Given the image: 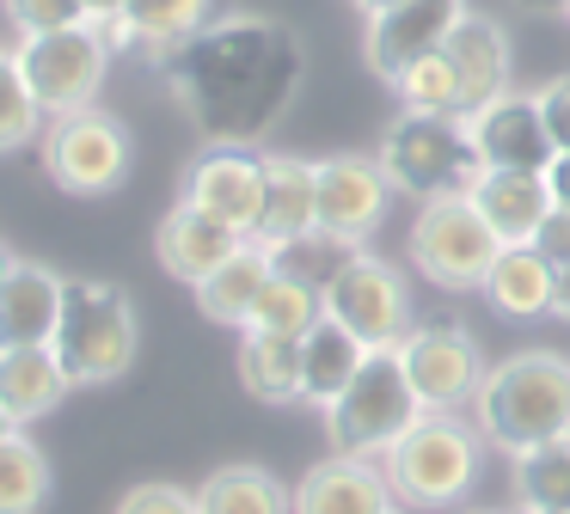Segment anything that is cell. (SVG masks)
Listing matches in <instances>:
<instances>
[{"mask_svg": "<svg viewBox=\"0 0 570 514\" xmlns=\"http://www.w3.org/2000/svg\"><path fill=\"white\" fill-rule=\"evenodd\" d=\"M160 73L209 147H258L307 80V49L271 12H222Z\"/></svg>", "mask_w": 570, "mask_h": 514, "instance_id": "cell-1", "label": "cell"}, {"mask_svg": "<svg viewBox=\"0 0 570 514\" xmlns=\"http://www.w3.org/2000/svg\"><path fill=\"white\" fill-rule=\"evenodd\" d=\"M472 416H479V435L491 447H503L509 459L528 447H546V441L570 435V362L552 349H521L509 362H497L484 374L479 398H472Z\"/></svg>", "mask_w": 570, "mask_h": 514, "instance_id": "cell-2", "label": "cell"}, {"mask_svg": "<svg viewBox=\"0 0 570 514\" xmlns=\"http://www.w3.org/2000/svg\"><path fill=\"white\" fill-rule=\"evenodd\" d=\"M136 306L117 281H92V276H68L62 288V318H56V362L75 386H111L136 367Z\"/></svg>", "mask_w": 570, "mask_h": 514, "instance_id": "cell-3", "label": "cell"}, {"mask_svg": "<svg viewBox=\"0 0 570 514\" xmlns=\"http://www.w3.org/2000/svg\"><path fill=\"white\" fill-rule=\"evenodd\" d=\"M381 472L405 508H454L484 472V435L460 416H423L411 435L381 453Z\"/></svg>", "mask_w": 570, "mask_h": 514, "instance_id": "cell-4", "label": "cell"}, {"mask_svg": "<svg viewBox=\"0 0 570 514\" xmlns=\"http://www.w3.org/2000/svg\"><path fill=\"white\" fill-rule=\"evenodd\" d=\"M374 159H381L393 196H411V202L466 196L472 178L484 171L479 147H472V135H466V117H411V110H399V117L386 122Z\"/></svg>", "mask_w": 570, "mask_h": 514, "instance_id": "cell-5", "label": "cell"}, {"mask_svg": "<svg viewBox=\"0 0 570 514\" xmlns=\"http://www.w3.org/2000/svg\"><path fill=\"white\" fill-rule=\"evenodd\" d=\"M423 416H430V411H423V398H417V386H411L399 349H368L362 374L350 379L344 398L325 411V435H332L337 453L381 459V453L393 447L399 435H411Z\"/></svg>", "mask_w": 570, "mask_h": 514, "instance_id": "cell-6", "label": "cell"}, {"mask_svg": "<svg viewBox=\"0 0 570 514\" xmlns=\"http://www.w3.org/2000/svg\"><path fill=\"white\" fill-rule=\"evenodd\" d=\"M325 318L344 325L362 349H399L411 337V288L386 257L374 251H344L332 276L320 281Z\"/></svg>", "mask_w": 570, "mask_h": 514, "instance_id": "cell-7", "label": "cell"}, {"mask_svg": "<svg viewBox=\"0 0 570 514\" xmlns=\"http://www.w3.org/2000/svg\"><path fill=\"white\" fill-rule=\"evenodd\" d=\"M497 257H503V239L484 227L472 196H435V202H423L417 220H411V264H417L423 281H435L442 294L484 288Z\"/></svg>", "mask_w": 570, "mask_h": 514, "instance_id": "cell-8", "label": "cell"}, {"mask_svg": "<svg viewBox=\"0 0 570 514\" xmlns=\"http://www.w3.org/2000/svg\"><path fill=\"white\" fill-rule=\"evenodd\" d=\"M38 154L50 184H62L68 196H111L129 178L136 147H129V129L111 110L87 105V110H68V117H50V129L38 135Z\"/></svg>", "mask_w": 570, "mask_h": 514, "instance_id": "cell-9", "label": "cell"}, {"mask_svg": "<svg viewBox=\"0 0 570 514\" xmlns=\"http://www.w3.org/2000/svg\"><path fill=\"white\" fill-rule=\"evenodd\" d=\"M13 61H19V80L31 86L43 117H68V110H87L99 98L111 49H105V37L92 24H68V31L19 37Z\"/></svg>", "mask_w": 570, "mask_h": 514, "instance_id": "cell-10", "label": "cell"}, {"mask_svg": "<svg viewBox=\"0 0 570 514\" xmlns=\"http://www.w3.org/2000/svg\"><path fill=\"white\" fill-rule=\"evenodd\" d=\"M399 362H405L423 411H435V416H454L460 404H472L484 386V374H491L479 337H472L466 325H448V318L411 325V337L399 343Z\"/></svg>", "mask_w": 570, "mask_h": 514, "instance_id": "cell-11", "label": "cell"}, {"mask_svg": "<svg viewBox=\"0 0 570 514\" xmlns=\"http://www.w3.org/2000/svg\"><path fill=\"white\" fill-rule=\"evenodd\" d=\"M386 208H393V184H386L381 159H368V154L320 159V239L325 245L362 251L381 233Z\"/></svg>", "mask_w": 570, "mask_h": 514, "instance_id": "cell-12", "label": "cell"}, {"mask_svg": "<svg viewBox=\"0 0 570 514\" xmlns=\"http://www.w3.org/2000/svg\"><path fill=\"white\" fill-rule=\"evenodd\" d=\"M320 239V159H295V154H264V208L252 245L283 264L288 251Z\"/></svg>", "mask_w": 570, "mask_h": 514, "instance_id": "cell-13", "label": "cell"}, {"mask_svg": "<svg viewBox=\"0 0 570 514\" xmlns=\"http://www.w3.org/2000/svg\"><path fill=\"white\" fill-rule=\"evenodd\" d=\"M178 202L203 208L222 227H234L239 239H252L258 208H264V154H246V147H209V154H197L185 171V196Z\"/></svg>", "mask_w": 570, "mask_h": 514, "instance_id": "cell-14", "label": "cell"}, {"mask_svg": "<svg viewBox=\"0 0 570 514\" xmlns=\"http://www.w3.org/2000/svg\"><path fill=\"white\" fill-rule=\"evenodd\" d=\"M466 135L479 147V166H491V171H546L558 159L546 117H540V98L515 92V86L503 98H491L484 110H472Z\"/></svg>", "mask_w": 570, "mask_h": 514, "instance_id": "cell-15", "label": "cell"}, {"mask_svg": "<svg viewBox=\"0 0 570 514\" xmlns=\"http://www.w3.org/2000/svg\"><path fill=\"white\" fill-rule=\"evenodd\" d=\"M466 0H405V7L381 12V19H368V37H362V56H368V68L381 73L386 86L399 80V73L411 68V61L423 56H442V43L454 37V24L466 19Z\"/></svg>", "mask_w": 570, "mask_h": 514, "instance_id": "cell-16", "label": "cell"}, {"mask_svg": "<svg viewBox=\"0 0 570 514\" xmlns=\"http://www.w3.org/2000/svg\"><path fill=\"white\" fill-rule=\"evenodd\" d=\"M399 496L386 484L381 459L332 453L295 484V514H393Z\"/></svg>", "mask_w": 570, "mask_h": 514, "instance_id": "cell-17", "label": "cell"}, {"mask_svg": "<svg viewBox=\"0 0 570 514\" xmlns=\"http://www.w3.org/2000/svg\"><path fill=\"white\" fill-rule=\"evenodd\" d=\"M442 56L460 86V117H472V110H484L491 98L509 92V37L491 12H466L454 24V37L442 43Z\"/></svg>", "mask_w": 570, "mask_h": 514, "instance_id": "cell-18", "label": "cell"}, {"mask_svg": "<svg viewBox=\"0 0 570 514\" xmlns=\"http://www.w3.org/2000/svg\"><path fill=\"white\" fill-rule=\"evenodd\" d=\"M62 288H68V276H56L50 264L19 257L7 288H0V349H38V343H50L56 318H62Z\"/></svg>", "mask_w": 570, "mask_h": 514, "instance_id": "cell-19", "label": "cell"}, {"mask_svg": "<svg viewBox=\"0 0 570 514\" xmlns=\"http://www.w3.org/2000/svg\"><path fill=\"white\" fill-rule=\"evenodd\" d=\"M239 233L234 227H222L215 215H203V208H190V202H178L173 215L160 220V233H154V251H160V269L166 276H178V281H209L215 269L227 264V257L239 251Z\"/></svg>", "mask_w": 570, "mask_h": 514, "instance_id": "cell-20", "label": "cell"}, {"mask_svg": "<svg viewBox=\"0 0 570 514\" xmlns=\"http://www.w3.org/2000/svg\"><path fill=\"white\" fill-rule=\"evenodd\" d=\"M466 196L503 245H528L540 233V220L552 215V184H546V171H491L484 166Z\"/></svg>", "mask_w": 570, "mask_h": 514, "instance_id": "cell-21", "label": "cell"}, {"mask_svg": "<svg viewBox=\"0 0 570 514\" xmlns=\"http://www.w3.org/2000/svg\"><path fill=\"white\" fill-rule=\"evenodd\" d=\"M68 392H75V379L62 374L50 343H38V349H0V404L13 411L19 428L50 416Z\"/></svg>", "mask_w": 570, "mask_h": 514, "instance_id": "cell-22", "label": "cell"}, {"mask_svg": "<svg viewBox=\"0 0 570 514\" xmlns=\"http://www.w3.org/2000/svg\"><path fill=\"white\" fill-rule=\"evenodd\" d=\"M362 362H368V349H362L344 325L320 318V325L301 337V398L332 411V404L344 398V386L362 374Z\"/></svg>", "mask_w": 570, "mask_h": 514, "instance_id": "cell-23", "label": "cell"}, {"mask_svg": "<svg viewBox=\"0 0 570 514\" xmlns=\"http://www.w3.org/2000/svg\"><path fill=\"white\" fill-rule=\"evenodd\" d=\"M552 288H558V269L546 264L533 245H503V257L491 264V276H484L479 294L503 318H546L552 313Z\"/></svg>", "mask_w": 570, "mask_h": 514, "instance_id": "cell-24", "label": "cell"}, {"mask_svg": "<svg viewBox=\"0 0 570 514\" xmlns=\"http://www.w3.org/2000/svg\"><path fill=\"white\" fill-rule=\"evenodd\" d=\"M271 276H276V257L264 251V245H252V239H246L222 269H215L209 281H197V306H203V318L246 330V318H252V306H258V294H264V281H271Z\"/></svg>", "mask_w": 570, "mask_h": 514, "instance_id": "cell-25", "label": "cell"}, {"mask_svg": "<svg viewBox=\"0 0 570 514\" xmlns=\"http://www.w3.org/2000/svg\"><path fill=\"white\" fill-rule=\"evenodd\" d=\"M209 7L215 0H124V24L136 31V56H148L154 68H166V61L215 19Z\"/></svg>", "mask_w": 570, "mask_h": 514, "instance_id": "cell-26", "label": "cell"}, {"mask_svg": "<svg viewBox=\"0 0 570 514\" xmlns=\"http://www.w3.org/2000/svg\"><path fill=\"white\" fill-rule=\"evenodd\" d=\"M197 514H295V490L264 465H222L197 484Z\"/></svg>", "mask_w": 570, "mask_h": 514, "instance_id": "cell-27", "label": "cell"}, {"mask_svg": "<svg viewBox=\"0 0 570 514\" xmlns=\"http://www.w3.org/2000/svg\"><path fill=\"white\" fill-rule=\"evenodd\" d=\"M320 318H325L320 281H307V276H295V269L276 264V276L264 281V294H258V306H252L246 330H258V337H288V343H301L313 325H320Z\"/></svg>", "mask_w": 570, "mask_h": 514, "instance_id": "cell-28", "label": "cell"}, {"mask_svg": "<svg viewBox=\"0 0 570 514\" xmlns=\"http://www.w3.org/2000/svg\"><path fill=\"white\" fill-rule=\"evenodd\" d=\"M239 386L264 404H295L301 398V343L239 330Z\"/></svg>", "mask_w": 570, "mask_h": 514, "instance_id": "cell-29", "label": "cell"}, {"mask_svg": "<svg viewBox=\"0 0 570 514\" xmlns=\"http://www.w3.org/2000/svg\"><path fill=\"white\" fill-rule=\"evenodd\" d=\"M50 502V459L31 435L0 441V514H38Z\"/></svg>", "mask_w": 570, "mask_h": 514, "instance_id": "cell-30", "label": "cell"}, {"mask_svg": "<svg viewBox=\"0 0 570 514\" xmlns=\"http://www.w3.org/2000/svg\"><path fill=\"white\" fill-rule=\"evenodd\" d=\"M515 496H521V508L570 514V435L515 453Z\"/></svg>", "mask_w": 570, "mask_h": 514, "instance_id": "cell-31", "label": "cell"}, {"mask_svg": "<svg viewBox=\"0 0 570 514\" xmlns=\"http://www.w3.org/2000/svg\"><path fill=\"white\" fill-rule=\"evenodd\" d=\"M393 92H399V105H405L411 117H460V86H454L448 56L411 61V68L393 80Z\"/></svg>", "mask_w": 570, "mask_h": 514, "instance_id": "cell-32", "label": "cell"}, {"mask_svg": "<svg viewBox=\"0 0 570 514\" xmlns=\"http://www.w3.org/2000/svg\"><path fill=\"white\" fill-rule=\"evenodd\" d=\"M38 98H31V86L19 80V61L0 56V154H19V147L38 141Z\"/></svg>", "mask_w": 570, "mask_h": 514, "instance_id": "cell-33", "label": "cell"}, {"mask_svg": "<svg viewBox=\"0 0 570 514\" xmlns=\"http://www.w3.org/2000/svg\"><path fill=\"white\" fill-rule=\"evenodd\" d=\"M19 37H43V31H68V24H87L80 0H7Z\"/></svg>", "mask_w": 570, "mask_h": 514, "instance_id": "cell-34", "label": "cell"}, {"mask_svg": "<svg viewBox=\"0 0 570 514\" xmlns=\"http://www.w3.org/2000/svg\"><path fill=\"white\" fill-rule=\"evenodd\" d=\"M117 514H197V490H178V484H136Z\"/></svg>", "mask_w": 570, "mask_h": 514, "instance_id": "cell-35", "label": "cell"}, {"mask_svg": "<svg viewBox=\"0 0 570 514\" xmlns=\"http://www.w3.org/2000/svg\"><path fill=\"white\" fill-rule=\"evenodd\" d=\"M540 98V117H546V135H552L558 154H570V73H552L546 86H533Z\"/></svg>", "mask_w": 570, "mask_h": 514, "instance_id": "cell-36", "label": "cell"}, {"mask_svg": "<svg viewBox=\"0 0 570 514\" xmlns=\"http://www.w3.org/2000/svg\"><path fill=\"white\" fill-rule=\"evenodd\" d=\"M528 245H533V251H540L552 269H564V264H570V208H552V215L540 220V233H533Z\"/></svg>", "mask_w": 570, "mask_h": 514, "instance_id": "cell-37", "label": "cell"}, {"mask_svg": "<svg viewBox=\"0 0 570 514\" xmlns=\"http://www.w3.org/2000/svg\"><path fill=\"white\" fill-rule=\"evenodd\" d=\"M546 184H552V208H570V154H558L546 166Z\"/></svg>", "mask_w": 570, "mask_h": 514, "instance_id": "cell-38", "label": "cell"}, {"mask_svg": "<svg viewBox=\"0 0 570 514\" xmlns=\"http://www.w3.org/2000/svg\"><path fill=\"white\" fill-rule=\"evenodd\" d=\"M87 7V24H111V19H124V0H80Z\"/></svg>", "mask_w": 570, "mask_h": 514, "instance_id": "cell-39", "label": "cell"}, {"mask_svg": "<svg viewBox=\"0 0 570 514\" xmlns=\"http://www.w3.org/2000/svg\"><path fill=\"white\" fill-rule=\"evenodd\" d=\"M552 313H558V318H564V325H570V264L558 269V288H552Z\"/></svg>", "mask_w": 570, "mask_h": 514, "instance_id": "cell-40", "label": "cell"}, {"mask_svg": "<svg viewBox=\"0 0 570 514\" xmlns=\"http://www.w3.org/2000/svg\"><path fill=\"white\" fill-rule=\"evenodd\" d=\"M356 12H368V19H381V12H393V7H405V0H350Z\"/></svg>", "mask_w": 570, "mask_h": 514, "instance_id": "cell-41", "label": "cell"}, {"mask_svg": "<svg viewBox=\"0 0 570 514\" xmlns=\"http://www.w3.org/2000/svg\"><path fill=\"white\" fill-rule=\"evenodd\" d=\"M13 435H26V428H19V423H13V411L0 404V441H13Z\"/></svg>", "mask_w": 570, "mask_h": 514, "instance_id": "cell-42", "label": "cell"}, {"mask_svg": "<svg viewBox=\"0 0 570 514\" xmlns=\"http://www.w3.org/2000/svg\"><path fill=\"white\" fill-rule=\"evenodd\" d=\"M515 7H528V12H564V0H515Z\"/></svg>", "mask_w": 570, "mask_h": 514, "instance_id": "cell-43", "label": "cell"}, {"mask_svg": "<svg viewBox=\"0 0 570 514\" xmlns=\"http://www.w3.org/2000/svg\"><path fill=\"white\" fill-rule=\"evenodd\" d=\"M13 264H19V257L7 251V245H0V288H7V276H13Z\"/></svg>", "mask_w": 570, "mask_h": 514, "instance_id": "cell-44", "label": "cell"}, {"mask_svg": "<svg viewBox=\"0 0 570 514\" xmlns=\"http://www.w3.org/2000/svg\"><path fill=\"white\" fill-rule=\"evenodd\" d=\"M466 514H503V508H466Z\"/></svg>", "mask_w": 570, "mask_h": 514, "instance_id": "cell-45", "label": "cell"}, {"mask_svg": "<svg viewBox=\"0 0 570 514\" xmlns=\"http://www.w3.org/2000/svg\"><path fill=\"white\" fill-rule=\"evenodd\" d=\"M521 514H552V508H521Z\"/></svg>", "mask_w": 570, "mask_h": 514, "instance_id": "cell-46", "label": "cell"}, {"mask_svg": "<svg viewBox=\"0 0 570 514\" xmlns=\"http://www.w3.org/2000/svg\"><path fill=\"white\" fill-rule=\"evenodd\" d=\"M564 19H570V0H564Z\"/></svg>", "mask_w": 570, "mask_h": 514, "instance_id": "cell-47", "label": "cell"}, {"mask_svg": "<svg viewBox=\"0 0 570 514\" xmlns=\"http://www.w3.org/2000/svg\"><path fill=\"white\" fill-rule=\"evenodd\" d=\"M393 514H405V508H393Z\"/></svg>", "mask_w": 570, "mask_h": 514, "instance_id": "cell-48", "label": "cell"}]
</instances>
